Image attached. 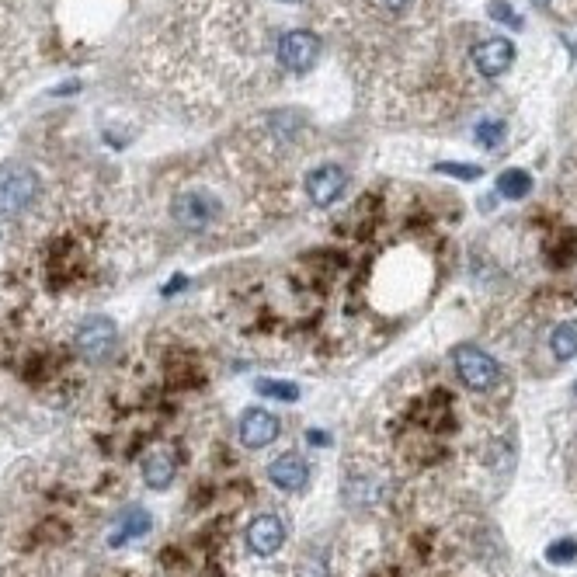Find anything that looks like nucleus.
Returning <instances> with one entry per match:
<instances>
[{
	"mask_svg": "<svg viewBox=\"0 0 577 577\" xmlns=\"http://www.w3.org/2000/svg\"><path fill=\"white\" fill-rule=\"evenodd\" d=\"M452 362H456L463 386H470L473 393H487L501 376V365L477 345H459L456 352H452Z\"/></svg>",
	"mask_w": 577,
	"mask_h": 577,
	"instance_id": "1",
	"label": "nucleus"
},
{
	"mask_svg": "<svg viewBox=\"0 0 577 577\" xmlns=\"http://www.w3.org/2000/svg\"><path fill=\"white\" fill-rule=\"evenodd\" d=\"M35 192H39V178H35L32 167L11 164L0 171V213L4 216H14L32 206Z\"/></svg>",
	"mask_w": 577,
	"mask_h": 577,
	"instance_id": "2",
	"label": "nucleus"
},
{
	"mask_svg": "<svg viewBox=\"0 0 577 577\" xmlns=\"http://www.w3.org/2000/svg\"><path fill=\"white\" fill-rule=\"evenodd\" d=\"M119 345V327L108 317H91L80 324L77 331V352L84 355L87 362H105L108 355Z\"/></svg>",
	"mask_w": 577,
	"mask_h": 577,
	"instance_id": "3",
	"label": "nucleus"
},
{
	"mask_svg": "<svg viewBox=\"0 0 577 577\" xmlns=\"http://www.w3.org/2000/svg\"><path fill=\"white\" fill-rule=\"evenodd\" d=\"M320 56V39L306 28H296V32H286L279 39V63L292 73H306L317 63Z\"/></svg>",
	"mask_w": 577,
	"mask_h": 577,
	"instance_id": "4",
	"label": "nucleus"
},
{
	"mask_svg": "<svg viewBox=\"0 0 577 577\" xmlns=\"http://www.w3.org/2000/svg\"><path fill=\"white\" fill-rule=\"evenodd\" d=\"M171 213L178 219V226H185V230H206V226L216 219L219 206L213 195H206V192H185L174 199Z\"/></svg>",
	"mask_w": 577,
	"mask_h": 577,
	"instance_id": "5",
	"label": "nucleus"
},
{
	"mask_svg": "<svg viewBox=\"0 0 577 577\" xmlns=\"http://www.w3.org/2000/svg\"><path fill=\"white\" fill-rule=\"evenodd\" d=\"M279 432H282L279 418H275L272 411H265V407L244 411V418H240V425H237V435L247 449H265V445H272L275 438H279Z\"/></svg>",
	"mask_w": 577,
	"mask_h": 577,
	"instance_id": "6",
	"label": "nucleus"
},
{
	"mask_svg": "<svg viewBox=\"0 0 577 577\" xmlns=\"http://www.w3.org/2000/svg\"><path fill=\"white\" fill-rule=\"evenodd\" d=\"M286 543V525L279 515H258L247 525V550L258 553V557H272Z\"/></svg>",
	"mask_w": 577,
	"mask_h": 577,
	"instance_id": "7",
	"label": "nucleus"
},
{
	"mask_svg": "<svg viewBox=\"0 0 577 577\" xmlns=\"http://www.w3.org/2000/svg\"><path fill=\"white\" fill-rule=\"evenodd\" d=\"M473 67H477L484 77H501L505 70H511L515 63V46L508 39H484L473 46Z\"/></svg>",
	"mask_w": 577,
	"mask_h": 577,
	"instance_id": "8",
	"label": "nucleus"
},
{
	"mask_svg": "<svg viewBox=\"0 0 577 577\" xmlns=\"http://www.w3.org/2000/svg\"><path fill=\"white\" fill-rule=\"evenodd\" d=\"M341 192H345V171L338 164H324L306 174V195H310L313 206H331V202H338Z\"/></svg>",
	"mask_w": 577,
	"mask_h": 577,
	"instance_id": "9",
	"label": "nucleus"
},
{
	"mask_svg": "<svg viewBox=\"0 0 577 577\" xmlns=\"http://www.w3.org/2000/svg\"><path fill=\"white\" fill-rule=\"evenodd\" d=\"M268 480H272L279 491H303L306 484H310V466L303 463L299 456H292V452H286V456H279L272 466H268Z\"/></svg>",
	"mask_w": 577,
	"mask_h": 577,
	"instance_id": "10",
	"label": "nucleus"
},
{
	"mask_svg": "<svg viewBox=\"0 0 577 577\" xmlns=\"http://www.w3.org/2000/svg\"><path fill=\"white\" fill-rule=\"evenodd\" d=\"M150 532V511L143 508H126L122 511V518L115 522V529L108 532V543L112 546H122L129 543V539H140Z\"/></svg>",
	"mask_w": 577,
	"mask_h": 577,
	"instance_id": "11",
	"label": "nucleus"
},
{
	"mask_svg": "<svg viewBox=\"0 0 577 577\" xmlns=\"http://www.w3.org/2000/svg\"><path fill=\"white\" fill-rule=\"evenodd\" d=\"M174 459L167 456V452H150V456L143 459V480L146 487H153V491H164V487H171L174 480Z\"/></svg>",
	"mask_w": 577,
	"mask_h": 577,
	"instance_id": "12",
	"label": "nucleus"
},
{
	"mask_svg": "<svg viewBox=\"0 0 577 577\" xmlns=\"http://www.w3.org/2000/svg\"><path fill=\"white\" fill-rule=\"evenodd\" d=\"M498 192L505 195V199H525V195L532 192V178L529 171H522V167H511L498 178Z\"/></svg>",
	"mask_w": 577,
	"mask_h": 577,
	"instance_id": "13",
	"label": "nucleus"
},
{
	"mask_svg": "<svg viewBox=\"0 0 577 577\" xmlns=\"http://www.w3.org/2000/svg\"><path fill=\"white\" fill-rule=\"evenodd\" d=\"M550 345H553V355H557L560 362L574 359V355H577V320H567V324H560L557 331H553Z\"/></svg>",
	"mask_w": 577,
	"mask_h": 577,
	"instance_id": "14",
	"label": "nucleus"
},
{
	"mask_svg": "<svg viewBox=\"0 0 577 577\" xmlns=\"http://www.w3.org/2000/svg\"><path fill=\"white\" fill-rule=\"evenodd\" d=\"M258 393H261V397L282 400V404L299 400V386L296 383H279V379H258Z\"/></svg>",
	"mask_w": 577,
	"mask_h": 577,
	"instance_id": "15",
	"label": "nucleus"
},
{
	"mask_svg": "<svg viewBox=\"0 0 577 577\" xmlns=\"http://www.w3.org/2000/svg\"><path fill=\"white\" fill-rule=\"evenodd\" d=\"M477 140L491 150V146H498L501 140H505V122H498V119H491V122H480L477 126Z\"/></svg>",
	"mask_w": 577,
	"mask_h": 577,
	"instance_id": "16",
	"label": "nucleus"
},
{
	"mask_svg": "<svg viewBox=\"0 0 577 577\" xmlns=\"http://www.w3.org/2000/svg\"><path fill=\"white\" fill-rule=\"evenodd\" d=\"M546 560L550 564H571V560H577V543L574 539H560V543H553L546 550Z\"/></svg>",
	"mask_w": 577,
	"mask_h": 577,
	"instance_id": "17",
	"label": "nucleus"
},
{
	"mask_svg": "<svg viewBox=\"0 0 577 577\" xmlns=\"http://www.w3.org/2000/svg\"><path fill=\"white\" fill-rule=\"evenodd\" d=\"M438 171H442V174H456V178H463V181H477L480 178V167L477 164H438Z\"/></svg>",
	"mask_w": 577,
	"mask_h": 577,
	"instance_id": "18",
	"label": "nucleus"
},
{
	"mask_svg": "<svg viewBox=\"0 0 577 577\" xmlns=\"http://www.w3.org/2000/svg\"><path fill=\"white\" fill-rule=\"evenodd\" d=\"M296 577H327V567H324V560H317V557H306L303 564H299Z\"/></svg>",
	"mask_w": 577,
	"mask_h": 577,
	"instance_id": "19",
	"label": "nucleus"
},
{
	"mask_svg": "<svg viewBox=\"0 0 577 577\" xmlns=\"http://www.w3.org/2000/svg\"><path fill=\"white\" fill-rule=\"evenodd\" d=\"M491 14H494V18H498V21H511V25H518V18L508 11L505 4H494V7H491Z\"/></svg>",
	"mask_w": 577,
	"mask_h": 577,
	"instance_id": "20",
	"label": "nucleus"
},
{
	"mask_svg": "<svg viewBox=\"0 0 577 577\" xmlns=\"http://www.w3.org/2000/svg\"><path fill=\"white\" fill-rule=\"evenodd\" d=\"M407 4H411V0H386V7H390V11H404Z\"/></svg>",
	"mask_w": 577,
	"mask_h": 577,
	"instance_id": "21",
	"label": "nucleus"
},
{
	"mask_svg": "<svg viewBox=\"0 0 577 577\" xmlns=\"http://www.w3.org/2000/svg\"><path fill=\"white\" fill-rule=\"evenodd\" d=\"M532 4H536V7H546V4H550V0H532Z\"/></svg>",
	"mask_w": 577,
	"mask_h": 577,
	"instance_id": "22",
	"label": "nucleus"
},
{
	"mask_svg": "<svg viewBox=\"0 0 577 577\" xmlns=\"http://www.w3.org/2000/svg\"><path fill=\"white\" fill-rule=\"evenodd\" d=\"M286 4H289V0H286Z\"/></svg>",
	"mask_w": 577,
	"mask_h": 577,
	"instance_id": "23",
	"label": "nucleus"
}]
</instances>
